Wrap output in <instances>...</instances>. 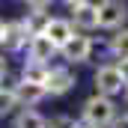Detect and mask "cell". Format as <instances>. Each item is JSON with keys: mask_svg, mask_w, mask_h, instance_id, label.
<instances>
[{"mask_svg": "<svg viewBox=\"0 0 128 128\" xmlns=\"http://www.w3.org/2000/svg\"><path fill=\"white\" fill-rule=\"evenodd\" d=\"M96 54V42L92 36H84V33H74L63 48H60V63L74 68V66H86Z\"/></svg>", "mask_w": 128, "mask_h": 128, "instance_id": "cell-3", "label": "cell"}, {"mask_svg": "<svg viewBox=\"0 0 128 128\" xmlns=\"http://www.w3.org/2000/svg\"><path fill=\"white\" fill-rule=\"evenodd\" d=\"M92 86H96L98 96L104 98H116L122 96V90H125V78L119 74V68H116V63H98L96 72H92Z\"/></svg>", "mask_w": 128, "mask_h": 128, "instance_id": "cell-4", "label": "cell"}, {"mask_svg": "<svg viewBox=\"0 0 128 128\" xmlns=\"http://www.w3.org/2000/svg\"><path fill=\"white\" fill-rule=\"evenodd\" d=\"M12 84H15V80L0 84V119L15 116V113L21 110V107H18V98H15V90H12Z\"/></svg>", "mask_w": 128, "mask_h": 128, "instance_id": "cell-14", "label": "cell"}, {"mask_svg": "<svg viewBox=\"0 0 128 128\" xmlns=\"http://www.w3.org/2000/svg\"><path fill=\"white\" fill-rule=\"evenodd\" d=\"M51 9H54L51 0H27L24 3V12L27 15H45V18H51Z\"/></svg>", "mask_w": 128, "mask_h": 128, "instance_id": "cell-16", "label": "cell"}, {"mask_svg": "<svg viewBox=\"0 0 128 128\" xmlns=\"http://www.w3.org/2000/svg\"><path fill=\"white\" fill-rule=\"evenodd\" d=\"M33 36L27 33V27L21 24V18H6V30H3V42H0V54L12 57V54H24L27 42Z\"/></svg>", "mask_w": 128, "mask_h": 128, "instance_id": "cell-7", "label": "cell"}, {"mask_svg": "<svg viewBox=\"0 0 128 128\" xmlns=\"http://www.w3.org/2000/svg\"><path fill=\"white\" fill-rule=\"evenodd\" d=\"M110 128H128V110H122V113L116 116V122H113Z\"/></svg>", "mask_w": 128, "mask_h": 128, "instance_id": "cell-18", "label": "cell"}, {"mask_svg": "<svg viewBox=\"0 0 128 128\" xmlns=\"http://www.w3.org/2000/svg\"><path fill=\"white\" fill-rule=\"evenodd\" d=\"M3 30H6V18H0V42H3Z\"/></svg>", "mask_w": 128, "mask_h": 128, "instance_id": "cell-20", "label": "cell"}, {"mask_svg": "<svg viewBox=\"0 0 128 128\" xmlns=\"http://www.w3.org/2000/svg\"><path fill=\"white\" fill-rule=\"evenodd\" d=\"M104 51H107L110 63H122V60H128V27H122V30H116V33H110V36H107Z\"/></svg>", "mask_w": 128, "mask_h": 128, "instance_id": "cell-11", "label": "cell"}, {"mask_svg": "<svg viewBox=\"0 0 128 128\" xmlns=\"http://www.w3.org/2000/svg\"><path fill=\"white\" fill-rule=\"evenodd\" d=\"M66 12H68L66 18L72 21L74 33L90 36V33L98 30V3H92V0H68Z\"/></svg>", "mask_w": 128, "mask_h": 128, "instance_id": "cell-2", "label": "cell"}, {"mask_svg": "<svg viewBox=\"0 0 128 128\" xmlns=\"http://www.w3.org/2000/svg\"><path fill=\"white\" fill-rule=\"evenodd\" d=\"M78 90V72L74 68H68L63 63H54L48 68V78H45V92L48 98H63L68 92H74Z\"/></svg>", "mask_w": 128, "mask_h": 128, "instance_id": "cell-5", "label": "cell"}, {"mask_svg": "<svg viewBox=\"0 0 128 128\" xmlns=\"http://www.w3.org/2000/svg\"><path fill=\"white\" fill-rule=\"evenodd\" d=\"M6 80H9V57L0 54V84H6Z\"/></svg>", "mask_w": 128, "mask_h": 128, "instance_id": "cell-17", "label": "cell"}, {"mask_svg": "<svg viewBox=\"0 0 128 128\" xmlns=\"http://www.w3.org/2000/svg\"><path fill=\"white\" fill-rule=\"evenodd\" d=\"M122 98H125V104H128V84H125V90H122Z\"/></svg>", "mask_w": 128, "mask_h": 128, "instance_id": "cell-21", "label": "cell"}, {"mask_svg": "<svg viewBox=\"0 0 128 128\" xmlns=\"http://www.w3.org/2000/svg\"><path fill=\"white\" fill-rule=\"evenodd\" d=\"M116 68H119V74L125 78V84H128V60H122V63H116Z\"/></svg>", "mask_w": 128, "mask_h": 128, "instance_id": "cell-19", "label": "cell"}, {"mask_svg": "<svg viewBox=\"0 0 128 128\" xmlns=\"http://www.w3.org/2000/svg\"><path fill=\"white\" fill-rule=\"evenodd\" d=\"M48 128H80V119L72 113H54L48 119Z\"/></svg>", "mask_w": 128, "mask_h": 128, "instance_id": "cell-15", "label": "cell"}, {"mask_svg": "<svg viewBox=\"0 0 128 128\" xmlns=\"http://www.w3.org/2000/svg\"><path fill=\"white\" fill-rule=\"evenodd\" d=\"M42 36H45V39L60 51L66 42L74 36V27H72V21H68L66 15H51V21L45 24V33H42Z\"/></svg>", "mask_w": 128, "mask_h": 128, "instance_id": "cell-9", "label": "cell"}, {"mask_svg": "<svg viewBox=\"0 0 128 128\" xmlns=\"http://www.w3.org/2000/svg\"><path fill=\"white\" fill-rule=\"evenodd\" d=\"M12 90H15V98H18V107H39L48 92H45V86H33V84H24V80H18L15 78V84H12Z\"/></svg>", "mask_w": 128, "mask_h": 128, "instance_id": "cell-10", "label": "cell"}, {"mask_svg": "<svg viewBox=\"0 0 128 128\" xmlns=\"http://www.w3.org/2000/svg\"><path fill=\"white\" fill-rule=\"evenodd\" d=\"M48 68L51 66H39V63H21V72H18V80L24 84H33V86H45V78H48Z\"/></svg>", "mask_w": 128, "mask_h": 128, "instance_id": "cell-13", "label": "cell"}, {"mask_svg": "<svg viewBox=\"0 0 128 128\" xmlns=\"http://www.w3.org/2000/svg\"><path fill=\"white\" fill-rule=\"evenodd\" d=\"M116 116H119L116 98H104V96H98V92L84 98L80 101V113H78V119L84 125H90V128H110L116 122Z\"/></svg>", "mask_w": 128, "mask_h": 128, "instance_id": "cell-1", "label": "cell"}, {"mask_svg": "<svg viewBox=\"0 0 128 128\" xmlns=\"http://www.w3.org/2000/svg\"><path fill=\"white\" fill-rule=\"evenodd\" d=\"M60 57V51L45 39V36H33L27 42V51H24V60L27 63H39V66H54V60Z\"/></svg>", "mask_w": 128, "mask_h": 128, "instance_id": "cell-8", "label": "cell"}, {"mask_svg": "<svg viewBox=\"0 0 128 128\" xmlns=\"http://www.w3.org/2000/svg\"><path fill=\"white\" fill-rule=\"evenodd\" d=\"M12 128H48V116L36 107H21L12 116Z\"/></svg>", "mask_w": 128, "mask_h": 128, "instance_id": "cell-12", "label": "cell"}, {"mask_svg": "<svg viewBox=\"0 0 128 128\" xmlns=\"http://www.w3.org/2000/svg\"><path fill=\"white\" fill-rule=\"evenodd\" d=\"M128 27V3L125 0H101L98 3V30L116 33Z\"/></svg>", "mask_w": 128, "mask_h": 128, "instance_id": "cell-6", "label": "cell"}]
</instances>
